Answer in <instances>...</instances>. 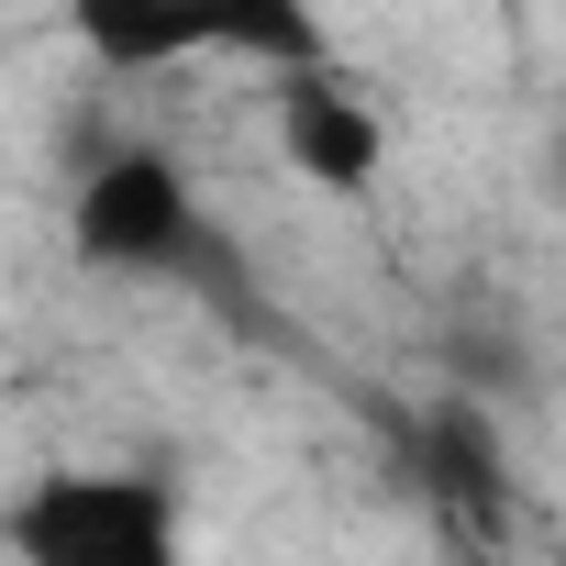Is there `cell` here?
I'll list each match as a JSON object with an SVG mask.
<instances>
[{"label": "cell", "instance_id": "cell-1", "mask_svg": "<svg viewBox=\"0 0 566 566\" xmlns=\"http://www.w3.org/2000/svg\"><path fill=\"white\" fill-rule=\"evenodd\" d=\"M67 244H78V266H101V277H145V290H189V301H211V312H255L244 255L222 244L211 200L189 189V167H178L167 145H112V156L78 178V200H67Z\"/></svg>", "mask_w": 566, "mask_h": 566}, {"label": "cell", "instance_id": "cell-2", "mask_svg": "<svg viewBox=\"0 0 566 566\" xmlns=\"http://www.w3.org/2000/svg\"><path fill=\"white\" fill-rule=\"evenodd\" d=\"M67 34L101 67H189V56H244V67H334L323 0H67Z\"/></svg>", "mask_w": 566, "mask_h": 566}, {"label": "cell", "instance_id": "cell-3", "mask_svg": "<svg viewBox=\"0 0 566 566\" xmlns=\"http://www.w3.org/2000/svg\"><path fill=\"white\" fill-rule=\"evenodd\" d=\"M12 555L23 566H189L178 500L134 467H56L12 500Z\"/></svg>", "mask_w": 566, "mask_h": 566}, {"label": "cell", "instance_id": "cell-4", "mask_svg": "<svg viewBox=\"0 0 566 566\" xmlns=\"http://www.w3.org/2000/svg\"><path fill=\"white\" fill-rule=\"evenodd\" d=\"M277 156H290L312 189H378L389 134H378V112L334 67H290V78H277Z\"/></svg>", "mask_w": 566, "mask_h": 566}, {"label": "cell", "instance_id": "cell-5", "mask_svg": "<svg viewBox=\"0 0 566 566\" xmlns=\"http://www.w3.org/2000/svg\"><path fill=\"white\" fill-rule=\"evenodd\" d=\"M411 467H422V478L455 500V522H500V511H511L500 422H489V411H467V400H455V411H433V422L411 433Z\"/></svg>", "mask_w": 566, "mask_h": 566}]
</instances>
